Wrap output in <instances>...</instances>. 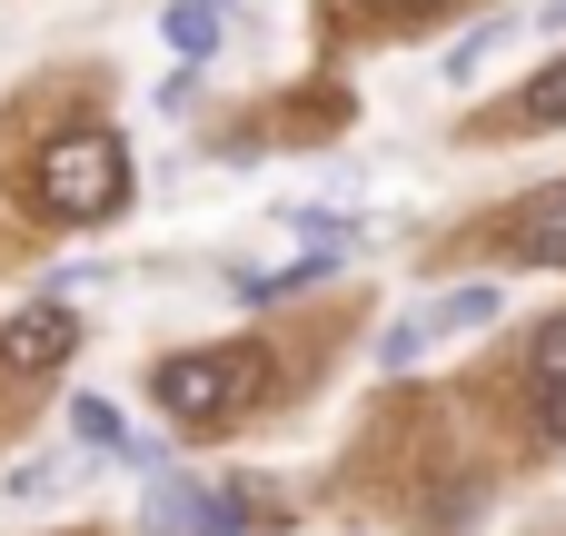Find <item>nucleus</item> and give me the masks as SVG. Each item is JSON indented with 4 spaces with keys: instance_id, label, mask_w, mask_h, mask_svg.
<instances>
[{
    "instance_id": "f03ea898",
    "label": "nucleus",
    "mask_w": 566,
    "mask_h": 536,
    "mask_svg": "<svg viewBox=\"0 0 566 536\" xmlns=\"http://www.w3.org/2000/svg\"><path fill=\"white\" fill-rule=\"evenodd\" d=\"M129 199V149L119 129H60L40 159H30V209L60 219V229H90Z\"/></svg>"
},
{
    "instance_id": "423d86ee",
    "label": "nucleus",
    "mask_w": 566,
    "mask_h": 536,
    "mask_svg": "<svg viewBox=\"0 0 566 536\" xmlns=\"http://www.w3.org/2000/svg\"><path fill=\"white\" fill-rule=\"evenodd\" d=\"M159 40H169L179 70H199V60L219 50V0H169V10H159Z\"/></svg>"
},
{
    "instance_id": "0eeeda50",
    "label": "nucleus",
    "mask_w": 566,
    "mask_h": 536,
    "mask_svg": "<svg viewBox=\"0 0 566 536\" xmlns=\"http://www.w3.org/2000/svg\"><path fill=\"white\" fill-rule=\"evenodd\" d=\"M70 428H80V448H99V458H129V418H119L109 398H70Z\"/></svg>"
},
{
    "instance_id": "1a4fd4ad",
    "label": "nucleus",
    "mask_w": 566,
    "mask_h": 536,
    "mask_svg": "<svg viewBox=\"0 0 566 536\" xmlns=\"http://www.w3.org/2000/svg\"><path fill=\"white\" fill-rule=\"evenodd\" d=\"M527 378H537V388H566V318H547V328H537V348H527Z\"/></svg>"
},
{
    "instance_id": "9b49d317",
    "label": "nucleus",
    "mask_w": 566,
    "mask_h": 536,
    "mask_svg": "<svg viewBox=\"0 0 566 536\" xmlns=\"http://www.w3.org/2000/svg\"><path fill=\"white\" fill-rule=\"evenodd\" d=\"M537 428H547V438L566 448V388H537Z\"/></svg>"
},
{
    "instance_id": "f257e3e1",
    "label": "nucleus",
    "mask_w": 566,
    "mask_h": 536,
    "mask_svg": "<svg viewBox=\"0 0 566 536\" xmlns=\"http://www.w3.org/2000/svg\"><path fill=\"white\" fill-rule=\"evenodd\" d=\"M269 388H279V368H269V348H249V338L159 358V408H169V428H189V438H219V428H239V418H249Z\"/></svg>"
},
{
    "instance_id": "6e6552de",
    "label": "nucleus",
    "mask_w": 566,
    "mask_h": 536,
    "mask_svg": "<svg viewBox=\"0 0 566 536\" xmlns=\"http://www.w3.org/2000/svg\"><path fill=\"white\" fill-rule=\"evenodd\" d=\"M517 119H527V129H566V60H547V70L527 80V99H517Z\"/></svg>"
},
{
    "instance_id": "9d476101",
    "label": "nucleus",
    "mask_w": 566,
    "mask_h": 536,
    "mask_svg": "<svg viewBox=\"0 0 566 536\" xmlns=\"http://www.w3.org/2000/svg\"><path fill=\"white\" fill-rule=\"evenodd\" d=\"M478 318H497V288H458L448 308H428L418 328H478Z\"/></svg>"
},
{
    "instance_id": "7ed1b4c3",
    "label": "nucleus",
    "mask_w": 566,
    "mask_h": 536,
    "mask_svg": "<svg viewBox=\"0 0 566 536\" xmlns=\"http://www.w3.org/2000/svg\"><path fill=\"white\" fill-rule=\"evenodd\" d=\"M80 358V318L50 298V308H20L10 328H0V368L10 378H50V368H70Z\"/></svg>"
},
{
    "instance_id": "20e7f679",
    "label": "nucleus",
    "mask_w": 566,
    "mask_h": 536,
    "mask_svg": "<svg viewBox=\"0 0 566 536\" xmlns=\"http://www.w3.org/2000/svg\"><path fill=\"white\" fill-rule=\"evenodd\" d=\"M527 269H566V179H547V189H527L517 209H507V229H497Z\"/></svg>"
},
{
    "instance_id": "39448f33",
    "label": "nucleus",
    "mask_w": 566,
    "mask_h": 536,
    "mask_svg": "<svg viewBox=\"0 0 566 536\" xmlns=\"http://www.w3.org/2000/svg\"><path fill=\"white\" fill-rule=\"evenodd\" d=\"M159 536H229L249 527V497H209V487H159Z\"/></svg>"
}]
</instances>
